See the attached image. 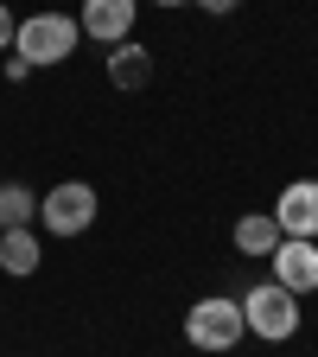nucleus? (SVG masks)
Segmentation results:
<instances>
[{
  "mask_svg": "<svg viewBox=\"0 0 318 357\" xmlns=\"http://www.w3.org/2000/svg\"><path fill=\"white\" fill-rule=\"evenodd\" d=\"M153 7H191V0H153Z\"/></svg>",
  "mask_w": 318,
  "mask_h": 357,
  "instance_id": "14",
  "label": "nucleus"
},
{
  "mask_svg": "<svg viewBox=\"0 0 318 357\" xmlns=\"http://www.w3.org/2000/svg\"><path fill=\"white\" fill-rule=\"evenodd\" d=\"M134 13H141V0H83V32L89 38H102V45H127L134 32Z\"/></svg>",
  "mask_w": 318,
  "mask_h": 357,
  "instance_id": "7",
  "label": "nucleus"
},
{
  "mask_svg": "<svg viewBox=\"0 0 318 357\" xmlns=\"http://www.w3.org/2000/svg\"><path fill=\"white\" fill-rule=\"evenodd\" d=\"M274 223H280V236L318 243V178H293V185L274 198Z\"/></svg>",
  "mask_w": 318,
  "mask_h": 357,
  "instance_id": "5",
  "label": "nucleus"
},
{
  "mask_svg": "<svg viewBox=\"0 0 318 357\" xmlns=\"http://www.w3.org/2000/svg\"><path fill=\"white\" fill-rule=\"evenodd\" d=\"M38 230H0V268H7V275H32L38 268Z\"/></svg>",
  "mask_w": 318,
  "mask_h": 357,
  "instance_id": "10",
  "label": "nucleus"
},
{
  "mask_svg": "<svg viewBox=\"0 0 318 357\" xmlns=\"http://www.w3.org/2000/svg\"><path fill=\"white\" fill-rule=\"evenodd\" d=\"M32 217H38V198H32L26 185H13V178H7V185H0V230H26Z\"/></svg>",
  "mask_w": 318,
  "mask_h": 357,
  "instance_id": "11",
  "label": "nucleus"
},
{
  "mask_svg": "<svg viewBox=\"0 0 318 357\" xmlns=\"http://www.w3.org/2000/svg\"><path fill=\"white\" fill-rule=\"evenodd\" d=\"M236 249H242V255H274V249H280V223H274V211L242 217V223H236Z\"/></svg>",
  "mask_w": 318,
  "mask_h": 357,
  "instance_id": "9",
  "label": "nucleus"
},
{
  "mask_svg": "<svg viewBox=\"0 0 318 357\" xmlns=\"http://www.w3.org/2000/svg\"><path fill=\"white\" fill-rule=\"evenodd\" d=\"M267 261H274V281L287 287V294H312L318 287V243H305V236H280V249L274 255H267Z\"/></svg>",
  "mask_w": 318,
  "mask_h": 357,
  "instance_id": "6",
  "label": "nucleus"
},
{
  "mask_svg": "<svg viewBox=\"0 0 318 357\" xmlns=\"http://www.w3.org/2000/svg\"><path fill=\"white\" fill-rule=\"evenodd\" d=\"M242 326L267 344H287L299 332V294H287L280 281H261L248 300H242Z\"/></svg>",
  "mask_w": 318,
  "mask_h": 357,
  "instance_id": "3",
  "label": "nucleus"
},
{
  "mask_svg": "<svg viewBox=\"0 0 318 357\" xmlns=\"http://www.w3.org/2000/svg\"><path fill=\"white\" fill-rule=\"evenodd\" d=\"M13 32H19V20L7 13V0H0V52H13Z\"/></svg>",
  "mask_w": 318,
  "mask_h": 357,
  "instance_id": "12",
  "label": "nucleus"
},
{
  "mask_svg": "<svg viewBox=\"0 0 318 357\" xmlns=\"http://www.w3.org/2000/svg\"><path fill=\"white\" fill-rule=\"evenodd\" d=\"M191 7H204V13H216V20H223V13H236L242 0H191Z\"/></svg>",
  "mask_w": 318,
  "mask_h": 357,
  "instance_id": "13",
  "label": "nucleus"
},
{
  "mask_svg": "<svg viewBox=\"0 0 318 357\" xmlns=\"http://www.w3.org/2000/svg\"><path fill=\"white\" fill-rule=\"evenodd\" d=\"M185 338H191L198 351H236V344L248 338V326H242V300H230V294H204V300L185 312Z\"/></svg>",
  "mask_w": 318,
  "mask_h": 357,
  "instance_id": "2",
  "label": "nucleus"
},
{
  "mask_svg": "<svg viewBox=\"0 0 318 357\" xmlns=\"http://www.w3.org/2000/svg\"><path fill=\"white\" fill-rule=\"evenodd\" d=\"M109 83L115 89H147L153 83V52H147V45H115V52H109Z\"/></svg>",
  "mask_w": 318,
  "mask_h": 357,
  "instance_id": "8",
  "label": "nucleus"
},
{
  "mask_svg": "<svg viewBox=\"0 0 318 357\" xmlns=\"http://www.w3.org/2000/svg\"><path fill=\"white\" fill-rule=\"evenodd\" d=\"M96 211L102 204H96V192H89L83 178H64V185H51V192L38 198V223L51 236H83L89 223H96Z\"/></svg>",
  "mask_w": 318,
  "mask_h": 357,
  "instance_id": "4",
  "label": "nucleus"
},
{
  "mask_svg": "<svg viewBox=\"0 0 318 357\" xmlns=\"http://www.w3.org/2000/svg\"><path fill=\"white\" fill-rule=\"evenodd\" d=\"M77 38H83V26L70 13H32L13 32V58H26L32 70H45V64H64L77 52Z\"/></svg>",
  "mask_w": 318,
  "mask_h": 357,
  "instance_id": "1",
  "label": "nucleus"
}]
</instances>
